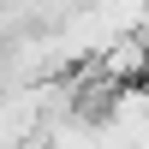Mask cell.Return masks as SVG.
Listing matches in <instances>:
<instances>
[{
  "mask_svg": "<svg viewBox=\"0 0 149 149\" xmlns=\"http://www.w3.org/2000/svg\"><path fill=\"white\" fill-rule=\"evenodd\" d=\"M125 149H149V125H143V131H137V137H131Z\"/></svg>",
  "mask_w": 149,
  "mask_h": 149,
  "instance_id": "1",
  "label": "cell"
}]
</instances>
